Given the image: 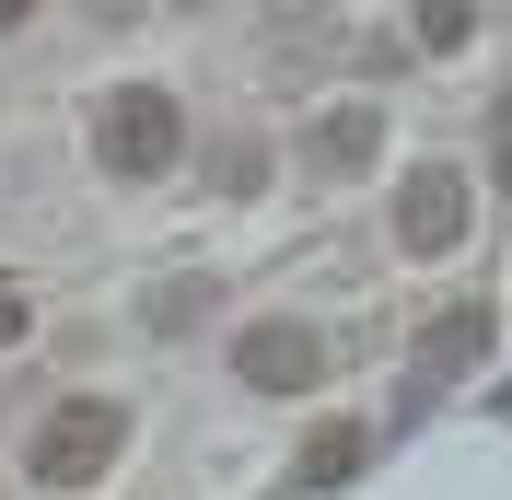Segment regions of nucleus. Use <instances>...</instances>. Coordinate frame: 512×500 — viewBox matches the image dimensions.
<instances>
[{"label":"nucleus","instance_id":"6","mask_svg":"<svg viewBox=\"0 0 512 500\" xmlns=\"http://www.w3.org/2000/svg\"><path fill=\"white\" fill-rule=\"evenodd\" d=\"M489 338H501V314H489V303H454L443 326L419 338V384H466V373L489 361Z\"/></svg>","mask_w":512,"mask_h":500},{"label":"nucleus","instance_id":"2","mask_svg":"<svg viewBox=\"0 0 512 500\" xmlns=\"http://www.w3.org/2000/svg\"><path fill=\"white\" fill-rule=\"evenodd\" d=\"M128 454V407L117 396H59L47 419H35V489H94V477H117Z\"/></svg>","mask_w":512,"mask_h":500},{"label":"nucleus","instance_id":"11","mask_svg":"<svg viewBox=\"0 0 512 500\" xmlns=\"http://www.w3.org/2000/svg\"><path fill=\"white\" fill-rule=\"evenodd\" d=\"M24 338H35V291L0 280V349H24Z\"/></svg>","mask_w":512,"mask_h":500},{"label":"nucleus","instance_id":"12","mask_svg":"<svg viewBox=\"0 0 512 500\" xmlns=\"http://www.w3.org/2000/svg\"><path fill=\"white\" fill-rule=\"evenodd\" d=\"M35 12H47V0H0V35H12V24H35Z\"/></svg>","mask_w":512,"mask_h":500},{"label":"nucleus","instance_id":"1","mask_svg":"<svg viewBox=\"0 0 512 500\" xmlns=\"http://www.w3.org/2000/svg\"><path fill=\"white\" fill-rule=\"evenodd\" d=\"M94 163L117 175V187H152V175H175L187 163V105L163 94V82H128V94L94 105Z\"/></svg>","mask_w":512,"mask_h":500},{"label":"nucleus","instance_id":"3","mask_svg":"<svg viewBox=\"0 0 512 500\" xmlns=\"http://www.w3.org/2000/svg\"><path fill=\"white\" fill-rule=\"evenodd\" d=\"M233 384H256V396H315L326 384V338L303 314H256V326H233Z\"/></svg>","mask_w":512,"mask_h":500},{"label":"nucleus","instance_id":"7","mask_svg":"<svg viewBox=\"0 0 512 500\" xmlns=\"http://www.w3.org/2000/svg\"><path fill=\"white\" fill-rule=\"evenodd\" d=\"M361 454H373V442H361L350 419H338V431H315L303 454H291V477H303V489H338V477H361Z\"/></svg>","mask_w":512,"mask_h":500},{"label":"nucleus","instance_id":"8","mask_svg":"<svg viewBox=\"0 0 512 500\" xmlns=\"http://www.w3.org/2000/svg\"><path fill=\"white\" fill-rule=\"evenodd\" d=\"M408 35L431 47V59H454V47L478 35V0H408Z\"/></svg>","mask_w":512,"mask_h":500},{"label":"nucleus","instance_id":"9","mask_svg":"<svg viewBox=\"0 0 512 500\" xmlns=\"http://www.w3.org/2000/svg\"><path fill=\"white\" fill-rule=\"evenodd\" d=\"M210 187H222V198H256V187H268V152H256V140H222V152H210Z\"/></svg>","mask_w":512,"mask_h":500},{"label":"nucleus","instance_id":"4","mask_svg":"<svg viewBox=\"0 0 512 500\" xmlns=\"http://www.w3.org/2000/svg\"><path fill=\"white\" fill-rule=\"evenodd\" d=\"M466 221H478V187H466L454 163H419L408 187H396V245H408V256H454Z\"/></svg>","mask_w":512,"mask_h":500},{"label":"nucleus","instance_id":"13","mask_svg":"<svg viewBox=\"0 0 512 500\" xmlns=\"http://www.w3.org/2000/svg\"><path fill=\"white\" fill-rule=\"evenodd\" d=\"M175 12H222V0H175Z\"/></svg>","mask_w":512,"mask_h":500},{"label":"nucleus","instance_id":"5","mask_svg":"<svg viewBox=\"0 0 512 500\" xmlns=\"http://www.w3.org/2000/svg\"><path fill=\"white\" fill-rule=\"evenodd\" d=\"M384 152V105H326L315 128H303V163H315L326 187H350V175H373Z\"/></svg>","mask_w":512,"mask_h":500},{"label":"nucleus","instance_id":"10","mask_svg":"<svg viewBox=\"0 0 512 500\" xmlns=\"http://www.w3.org/2000/svg\"><path fill=\"white\" fill-rule=\"evenodd\" d=\"M489 187L512 198V94H489Z\"/></svg>","mask_w":512,"mask_h":500}]
</instances>
